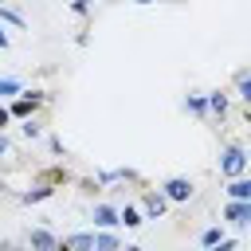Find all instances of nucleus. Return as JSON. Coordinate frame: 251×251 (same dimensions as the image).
I'll list each match as a JSON object with an SVG mask.
<instances>
[{"instance_id": "obj_1", "label": "nucleus", "mask_w": 251, "mask_h": 251, "mask_svg": "<svg viewBox=\"0 0 251 251\" xmlns=\"http://www.w3.org/2000/svg\"><path fill=\"white\" fill-rule=\"evenodd\" d=\"M220 176H227V180L247 176V145H243L239 137L220 145Z\"/></svg>"}, {"instance_id": "obj_2", "label": "nucleus", "mask_w": 251, "mask_h": 251, "mask_svg": "<svg viewBox=\"0 0 251 251\" xmlns=\"http://www.w3.org/2000/svg\"><path fill=\"white\" fill-rule=\"evenodd\" d=\"M169 204H188L192 196H196V180L192 176H169V180H161V188H157Z\"/></svg>"}, {"instance_id": "obj_3", "label": "nucleus", "mask_w": 251, "mask_h": 251, "mask_svg": "<svg viewBox=\"0 0 251 251\" xmlns=\"http://www.w3.org/2000/svg\"><path fill=\"white\" fill-rule=\"evenodd\" d=\"M235 231H243L251 224V200H224V212H220Z\"/></svg>"}, {"instance_id": "obj_4", "label": "nucleus", "mask_w": 251, "mask_h": 251, "mask_svg": "<svg viewBox=\"0 0 251 251\" xmlns=\"http://www.w3.org/2000/svg\"><path fill=\"white\" fill-rule=\"evenodd\" d=\"M27 251H59V235L51 227L35 224V227H27Z\"/></svg>"}, {"instance_id": "obj_5", "label": "nucleus", "mask_w": 251, "mask_h": 251, "mask_svg": "<svg viewBox=\"0 0 251 251\" xmlns=\"http://www.w3.org/2000/svg\"><path fill=\"white\" fill-rule=\"evenodd\" d=\"M137 208H141V216H145V220H161V216L169 212V200H165V196H161L157 188H145V192H141V204H137Z\"/></svg>"}, {"instance_id": "obj_6", "label": "nucleus", "mask_w": 251, "mask_h": 251, "mask_svg": "<svg viewBox=\"0 0 251 251\" xmlns=\"http://www.w3.org/2000/svg\"><path fill=\"white\" fill-rule=\"evenodd\" d=\"M90 220H94V231H118L122 227L118 224V208L114 204H102V200L90 208Z\"/></svg>"}, {"instance_id": "obj_7", "label": "nucleus", "mask_w": 251, "mask_h": 251, "mask_svg": "<svg viewBox=\"0 0 251 251\" xmlns=\"http://www.w3.org/2000/svg\"><path fill=\"white\" fill-rule=\"evenodd\" d=\"M51 196H55V180L39 176L31 188H24V192H20V204H27V208H31V204H43V200H51Z\"/></svg>"}, {"instance_id": "obj_8", "label": "nucleus", "mask_w": 251, "mask_h": 251, "mask_svg": "<svg viewBox=\"0 0 251 251\" xmlns=\"http://www.w3.org/2000/svg\"><path fill=\"white\" fill-rule=\"evenodd\" d=\"M204 102H208V118H216V122H224L227 110H231V94L227 90H212V94H204Z\"/></svg>"}, {"instance_id": "obj_9", "label": "nucleus", "mask_w": 251, "mask_h": 251, "mask_svg": "<svg viewBox=\"0 0 251 251\" xmlns=\"http://www.w3.org/2000/svg\"><path fill=\"white\" fill-rule=\"evenodd\" d=\"M224 196H227V200H251V180H247V176H235V180H227Z\"/></svg>"}, {"instance_id": "obj_10", "label": "nucleus", "mask_w": 251, "mask_h": 251, "mask_svg": "<svg viewBox=\"0 0 251 251\" xmlns=\"http://www.w3.org/2000/svg\"><path fill=\"white\" fill-rule=\"evenodd\" d=\"M118 224H126V227H141V224H145V216H141V208H137V204H129V200H126V204L118 208Z\"/></svg>"}, {"instance_id": "obj_11", "label": "nucleus", "mask_w": 251, "mask_h": 251, "mask_svg": "<svg viewBox=\"0 0 251 251\" xmlns=\"http://www.w3.org/2000/svg\"><path fill=\"white\" fill-rule=\"evenodd\" d=\"M67 251H90L94 247V231H75V235H67V239H59Z\"/></svg>"}, {"instance_id": "obj_12", "label": "nucleus", "mask_w": 251, "mask_h": 251, "mask_svg": "<svg viewBox=\"0 0 251 251\" xmlns=\"http://www.w3.org/2000/svg\"><path fill=\"white\" fill-rule=\"evenodd\" d=\"M231 82H235V98H239V102H251V71H247V67H239Z\"/></svg>"}, {"instance_id": "obj_13", "label": "nucleus", "mask_w": 251, "mask_h": 251, "mask_svg": "<svg viewBox=\"0 0 251 251\" xmlns=\"http://www.w3.org/2000/svg\"><path fill=\"white\" fill-rule=\"evenodd\" d=\"M90 251H122L118 231H94V247H90Z\"/></svg>"}, {"instance_id": "obj_14", "label": "nucleus", "mask_w": 251, "mask_h": 251, "mask_svg": "<svg viewBox=\"0 0 251 251\" xmlns=\"http://www.w3.org/2000/svg\"><path fill=\"white\" fill-rule=\"evenodd\" d=\"M0 24H8V27H16V31H27L24 12H16V8H8V4H0Z\"/></svg>"}, {"instance_id": "obj_15", "label": "nucleus", "mask_w": 251, "mask_h": 251, "mask_svg": "<svg viewBox=\"0 0 251 251\" xmlns=\"http://www.w3.org/2000/svg\"><path fill=\"white\" fill-rule=\"evenodd\" d=\"M184 110H188L192 118L208 122V102H204V94H188V98H184Z\"/></svg>"}, {"instance_id": "obj_16", "label": "nucleus", "mask_w": 251, "mask_h": 251, "mask_svg": "<svg viewBox=\"0 0 251 251\" xmlns=\"http://www.w3.org/2000/svg\"><path fill=\"white\" fill-rule=\"evenodd\" d=\"M220 239H227V231H224V224H212V227H204V235H200V247H204V251H212Z\"/></svg>"}, {"instance_id": "obj_17", "label": "nucleus", "mask_w": 251, "mask_h": 251, "mask_svg": "<svg viewBox=\"0 0 251 251\" xmlns=\"http://www.w3.org/2000/svg\"><path fill=\"white\" fill-rule=\"evenodd\" d=\"M20 94H24V78L4 75V78H0V98H20Z\"/></svg>"}, {"instance_id": "obj_18", "label": "nucleus", "mask_w": 251, "mask_h": 251, "mask_svg": "<svg viewBox=\"0 0 251 251\" xmlns=\"http://www.w3.org/2000/svg\"><path fill=\"white\" fill-rule=\"evenodd\" d=\"M20 133H24L27 141H39V137H43V126H39L35 118H24V122H20Z\"/></svg>"}, {"instance_id": "obj_19", "label": "nucleus", "mask_w": 251, "mask_h": 251, "mask_svg": "<svg viewBox=\"0 0 251 251\" xmlns=\"http://www.w3.org/2000/svg\"><path fill=\"white\" fill-rule=\"evenodd\" d=\"M47 149H51L55 157H67V145H63V137H59V133H47Z\"/></svg>"}, {"instance_id": "obj_20", "label": "nucleus", "mask_w": 251, "mask_h": 251, "mask_svg": "<svg viewBox=\"0 0 251 251\" xmlns=\"http://www.w3.org/2000/svg\"><path fill=\"white\" fill-rule=\"evenodd\" d=\"M90 8H94V0H71V12H75L78 20H86V16H90Z\"/></svg>"}, {"instance_id": "obj_21", "label": "nucleus", "mask_w": 251, "mask_h": 251, "mask_svg": "<svg viewBox=\"0 0 251 251\" xmlns=\"http://www.w3.org/2000/svg\"><path fill=\"white\" fill-rule=\"evenodd\" d=\"M212 251H239V239H220Z\"/></svg>"}, {"instance_id": "obj_22", "label": "nucleus", "mask_w": 251, "mask_h": 251, "mask_svg": "<svg viewBox=\"0 0 251 251\" xmlns=\"http://www.w3.org/2000/svg\"><path fill=\"white\" fill-rule=\"evenodd\" d=\"M8 126H12V114H8V106H4V102H0V133H4V129H8Z\"/></svg>"}, {"instance_id": "obj_23", "label": "nucleus", "mask_w": 251, "mask_h": 251, "mask_svg": "<svg viewBox=\"0 0 251 251\" xmlns=\"http://www.w3.org/2000/svg\"><path fill=\"white\" fill-rule=\"evenodd\" d=\"M8 47H12V35H8V27L0 24V51H8Z\"/></svg>"}, {"instance_id": "obj_24", "label": "nucleus", "mask_w": 251, "mask_h": 251, "mask_svg": "<svg viewBox=\"0 0 251 251\" xmlns=\"http://www.w3.org/2000/svg\"><path fill=\"white\" fill-rule=\"evenodd\" d=\"M12 153V141H8V133H0V161Z\"/></svg>"}, {"instance_id": "obj_25", "label": "nucleus", "mask_w": 251, "mask_h": 251, "mask_svg": "<svg viewBox=\"0 0 251 251\" xmlns=\"http://www.w3.org/2000/svg\"><path fill=\"white\" fill-rule=\"evenodd\" d=\"M0 251H16V243L12 239H0Z\"/></svg>"}, {"instance_id": "obj_26", "label": "nucleus", "mask_w": 251, "mask_h": 251, "mask_svg": "<svg viewBox=\"0 0 251 251\" xmlns=\"http://www.w3.org/2000/svg\"><path fill=\"white\" fill-rule=\"evenodd\" d=\"M129 4H141V8H149V4H157V0H129Z\"/></svg>"}, {"instance_id": "obj_27", "label": "nucleus", "mask_w": 251, "mask_h": 251, "mask_svg": "<svg viewBox=\"0 0 251 251\" xmlns=\"http://www.w3.org/2000/svg\"><path fill=\"white\" fill-rule=\"evenodd\" d=\"M122 251H145V247H137V243H126V247H122Z\"/></svg>"}, {"instance_id": "obj_28", "label": "nucleus", "mask_w": 251, "mask_h": 251, "mask_svg": "<svg viewBox=\"0 0 251 251\" xmlns=\"http://www.w3.org/2000/svg\"><path fill=\"white\" fill-rule=\"evenodd\" d=\"M4 192H8V184H4V180H0V196H4Z\"/></svg>"}]
</instances>
